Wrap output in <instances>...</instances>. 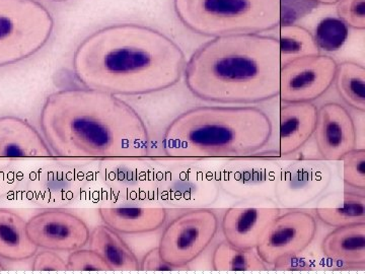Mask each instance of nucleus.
<instances>
[{
    "mask_svg": "<svg viewBox=\"0 0 365 274\" xmlns=\"http://www.w3.org/2000/svg\"><path fill=\"white\" fill-rule=\"evenodd\" d=\"M185 66L184 53L174 41L135 24H118L91 34L72 60L81 85L115 96L167 90L181 79Z\"/></svg>",
    "mask_w": 365,
    "mask_h": 274,
    "instance_id": "f257e3e1",
    "label": "nucleus"
},
{
    "mask_svg": "<svg viewBox=\"0 0 365 274\" xmlns=\"http://www.w3.org/2000/svg\"><path fill=\"white\" fill-rule=\"evenodd\" d=\"M41 128L62 158H143L150 136L138 113L112 93L66 88L46 98Z\"/></svg>",
    "mask_w": 365,
    "mask_h": 274,
    "instance_id": "f03ea898",
    "label": "nucleus"
},
{
    "mask_svg": "<svg viewBox=\"0 0 365 274\" xmlns=\"http://www.w3.org/2000/svg\"><path fill=\"white\" fill-rule=\"evenodd\" d=\"M279 42L260 34L213 38L185 66L186 86L195 97L218 104L249 105L279 95Z\"/></svg>",
    "mask_w": 365,
    "mask_h": 274,
    "instance_id": "7ed1b4c3",
    "label": "nucleus"
},
{
    "mask_svg": "<svg viewBox=\"0 0 365 274\" xmlns=\"http://www.w3.org/2000/svg\"><path fill=\"white\" fill-rule=\"evenodd\" d=\"M272 122L256 107L206 106L178 116L163 134L170 158H237L263 150L272 136Z\"/></svg>",
    "mask_w": 365,
    "mask_h": 274,
    "instance_id": "20e7f679",
    "label": "nucleus"
},
{
    "mask_svg": "<svg viewBox=\"0 0 365 274\" xmlns=\"http://www.w3.org/2000/svg\"><path fill=\"white\" fill-rule=\"evenodd\" d=\"M178 18L205 37L260 34L280 25L281 0H174Z\"/></svg>",
    "mask_w": 365,
    "mask_h": 274,
    "instance_id": "39448f33",
    "label": "nucleus"
},
{
    "mask_svg": "<svg viewBox=\"0 0 365 274\" xmlns=\"http://www.w3.org/2000/svg\"><path fill=\"white\" fill-rule=\"evenodd\" d=\"M51 14L36 0H0V67L33 56L51 37Z\"/></svg>",
    "mask_w": 365,
    "mask_h": 274,
    "instance_id": "423d86ee",
    "label": "nucleus"
},
{
    "mask_svg": "<svg viewBox=\"0 0 365 274\" xmlns=\"http://www.w3.org/2000/svg\"><path fill=\"white\" fill-rule=\"evenodd\" d=\"M218 230V218L209 209H192L172 220L163 230L158 250L163 260L186 268L207 249Z\"/></svg>",
    "mask_w": 365,
    "mask_h": 274,
    "instance_id": "0eeeda50",
    "label": "nucleus"
},
{
    "mask_svg": "<svg viewBox=\"0 0 365 274\" xmlns=\"http://www.w3.org/2000/svg\"><path fill=\"white\" fill-rule=\"evenodd\" d=\"M337 62L327 55L294 60L280 69L279 98L282 103H312L333 85Z\"/></svg>",
    "mask_w": 365,
    "mask_h": 274,
    "instance_id": "6e6552de",
    "label": "nucleus"
},
{
    "mask_svg": "<svg viewBox=\"0 0 365 274\" xmlns=\"http://www.w3.org/2000/svg\"><path fill=\"white\" fill-rule=\"evenodd\" d=\"M316 234V218L311 213L289 211L278 215L271 223L256 252L264 263L273 265L302 253L314 241Z\"/></svg>",
    "mask_w": 365,
    "mask_h": 274,
    "instance_id": "1a4fd4ad",
    "label": "nucleus"
},
{
    "mask_svg": "<svg viewBox=\"0 0 365 274\" xmlns=\"http://www.w3.org/2000/svg\"><path fill=\"white\" fill-rule=\"evenodd\" d=\"M29 237L38 248L72 252L83 248L90 230L78 216L63 209H48L26 222Z\"/></svg>",
    "mask_w": 365,
    "mask_h": 274,
    "instance_id": "9d476101",
    "label": "nucleus"
},
{
    "mask_svg": "<svg viewBox=\"0 0 365 274\" xmlns=\"http://www.w3.org/2000/svg\"><path fill=\"white\" fill-rule=\"evenodd\" d=\"M314 134L319 155L327 161H339L356 146L351 115L337 103H327L319 108Z\"/></svg>",
    "mask_w": 365,
    "mask_h": 274,
    "instance_id": "9b49d317",
    "label": "nucleus"
},
{
    "mask_svg": "<svg viewBox=\"0 0 365 274\" xmlns=\"http://www.w3.org/2000/svg\"><path fill=\"white\" fill-rule=\"evenodd\" d=\"M279 215V208H228L222 222L225 241L237 248L256 249Z\"/></svg>",
    "mask_w": 365,
    "mask_h": 274,
    "instance_id": "f8f14e48",
    "label": "nucleus"
},
{
    "mask_svg": "<svg viewBox=\"0 0 365 274\" xmlns=\"http://www.w3.org/2000/svg\"><path fill=\"white\" fill-rule=\"evenodd\" d=\"M52 151L35 127L21 118L0 117V158H48Z\"/></svg>",
    "mask_w": 365,
    "mask_h": 274,
    "instance_id": "ddd939ff",
    "label": "nucleus"
},
{
    "mask_svg": "<svg viewBox=\"0 0 365 274\" xmlns=\"http://www.w3.org/2000/svg\"><path fill=\"white\" fill-rule=\"evenodd\" d=\"M318 109L312 103H284L280 108L279 151L297 153L314 136Z\"/></svg>",
    "mask_w": 365,
    "mask_h": 274,
    "instance_id": "4468645a",
    "label": "nucleus"
},
{
    "mask_svg": "<svg viewBox=\"0 0 365 274\" xmlns=\"http://www.w3.org/2000/svg\"><path fill=\"white\" fill-rule=\"evenodd\" d=\"M98 215L107 227L126 235L155 232L168 218L162 208H104L98 209Z\"/></svg>",
    "mask_w": 365,
    "mask_h": 274,
    "instance_id": "2eb2a0df",
    "label": "nucleus"
},
{
    "mask_svg": "<svg viewBox=\"0 0 365 274\" xmlns=\"http://www.w3.org/2000/svg\"><path fill=\"white\" fill-rule=\"evenodd\" d=\"M322 252L331 260L365 265V223L335 228L322 243Z\"/></svg>",
    "mask_w": 365,
    "mask_h": 274,
    "instance_id": "dca6fc26",
    "label": "nucleus"
},
{
    "mask_svg": "<svg viewBox=\"0 0 365 274\" xmlns=\"http://www.w3.org/2000/svg\"><path fill=\"white\" fill-rule=\"evenodd\" d=\"M90 248L97 252L110 270L136 271L140 268L138 259L116 230L98 225L91 233Z\"/></svg>",
    "mask_w": 365,
    "mask_h": 274,
    "instance_id": "f3484780",
    "label": "nucleus"
},
{
    "mask_svg": "<svg viewBox=\"0 0 365 274\" xmlns=\"http://www.w3.org/2000/svg\"><path fill=\"white\" fill-rule=\"evenodd\" d=\"M38 247L26 232V222L18 213L0 208V258L24 261L37 253Z\"/></svg>",
    "mask_w": 365,
    "mask_h": 274,
    "instance_id": "a211bd4d",
    "label": "nucleus"
},
{
    "mask_svg": "<svg viewBox=\"0 0 365 274\" xmlns=\"http://www.w3.org/2000/svg\"><path fill=\"white\" fill-rule=\"evenodd\" d=\"M336 88L341 98L352 109L365 112V68L354 61L337 64Z\"/></svg>",
    "mask_w": 365,
    "mask_h": 274,
    "instance_id": "6ab92c4d",
    "label": "nucleus"
},
{
    "mask_svg": "<svg viewBox=\"0 0 365 274\" xmlns=\"http://www.w3.org/2000/svg\"><path fill=\"white\" fill-rule=\"evenodd\" d=\"M278 42L281 66L302 57L319 54L313 34L300 26H280Z\"/></svg>",
    "mask_w": 365,
    "mask_h": 274,
    "instance_id": "aec40b11",
    "label": "nucleus"
},
{
    "mask_svg": "<svg viewBox=\"0 0 365 274\" xmlns=\"http://www.w3.org/2000/svg\"><path fill=\"white\" fill-rule=\"evenodd\" d=\"M266 265L256 249L237 248L227 241L217 245L212 255V268L216 271L265 270Z\"/></svg>",
    "mask_w": 365,
    "mask_h": 274,
    "instance_id": "412c9836",
    "label": "nucleus"
},
{
    "mask_svg": "<svg viewBox=\"0 0 365 274\" xmlns=\"http://www.w3.org/2000/svg\"><path fill=\"white\" fill-rule=\"evenodd\" d=\"M322 223L332 228L365 223V196L357 192H345L342 208H317Z\"/></svg>",
    "mask_w": 365,
    "mask_h": 274,
    "instance_id": "4be33fe9",
    "label": "nucleus"
},
{
    "mask_svg": "<svg viewBox=\"0 0 365 274\" xmlns=\"http://www.w3.org/2000/svg\"><path fill=\"white\" fill-rule=\"evenodd\" d=\"M348 34V26L339 19L326 18L317 26L314 38L319 50L335 52L345 44Z\"/></svg>",
    "mask_w": 365,
    "mask_h": 274,
    "instance_id": "5701e85b",
    "label": "nucleus"
},
{
    "mask_svg": "<svg viewBox=\"0 0 365 274\" xmlns=\"http://www.w3.org/2000/svg\"><path fill=\"white\" fill-rule=\"evenodd\" d=\"M343 162V180L347 186L365 189V150L354 148L341 158Z\"/></svg>",
    "mask_w": 365,
    "mask_h": 274,
    "instance_id": "b1692460",
    "label": "nucleus"
},
{
    "mask_svg": "<svg viewBox=\"0 0 365 274\" xmlns=\"http://www.w3.org/2000/svg\"><path fill=\"white\" fill-rule=\"evenodd\" d=\"M67 270L106 271L110 270L104 259L93 250L78 249L72 251L66 261Z\"/></svg>",
    "mask_w": 365,
    "mask_h": 274,
    "instance_id": "393cba45",
    "label": "nucleus"
},
{
    "mask_svg": "<svg viewBox=\"0 0 365 274\" xmlns=\"http://www.w3.org/2000/svg\"><path fill=\"white\" fill-rule=\"evenodd\" d=\"M337 14L348 28L364 31L365 29V0H339Z\"/></svg>",
    "mask_w": 365,
    "mask_h": 274,
    "instance_id": "a878e982",
    "label": "nucleus"
},
{
    "mask_svg": "<svg viewBox=\"0 0 365 274\" xmlns=\"http://www.w3.org/2000/svg\"><path fill=\"white\" fill-rule=\"evenodd\" d=\"M35 271H64L67 270L66 262L51 250H46L36 255L33 262Z\"/></svg>",
    "mask_w": 365,
    "mask_h": 274,
    "instance_id": "bb28decb",
    "label": "nucleus"
},
{
    "mask_svg": "<svg viewBox=\"0 0 365 274\" xmlns=\"http://www.w3.org/2000/svg\"><path fill=\"white\" fill-rule=\"evenodd\" d=\"M140 268L144 271H172L177 270L176 268H173L169 263H167L162 256H160V250L158 247L155 249H151L148 252L139 263Z\"/></svg>",
    "mask_w": 365,
    "mask_h": 274,
    "instance_id": "cd10ccee",
    "label": "nucleus"
},
{
    "mask_svg": "<svg viewBox=\"0 0 365 274\" xmlns=\"http://www.w3.org/2000/svg\"><path fill=\"white\" fill-rule=\"evenodd\" d=\"M313 1L319 2V4H326V6H332V4H338L339 0H313Z\"/></svg>",
    "mask_w": 365,
    "mask_h": 274,
    "instance_id": "c85d7f7f",
    "label": "nucleus"
},
{
    "mask_svg": "<svg viewBox=\"0 0 365 274\" xmlns=\"http://www.w3.org/2000/svg\"><path fill=\"white\" fill-rule=\"evenodd\" d=\"M51 1L63 2V1H67V0H51Z\"/></svg>",
    "mask_w": 365,
    "mask_h": 274,
    "instance_id": "c756f323",
    "label": "nucleus"
},
{
    "mask_svg": "<svg viewBox=\"0 0 365 274\" xmlns=\"http://www.w3.org/2000/svg\"><path fill=\"white\" fill-rule=\"evenodd\" d=\"M4 265H2L1 262H0V270H4Z\"/></svg>",
    "mask_w": 365,
    "mask_h": 274,
    "instance_id": "7c9ffc66",
    "label": "nucleus"
}]
</instances>
